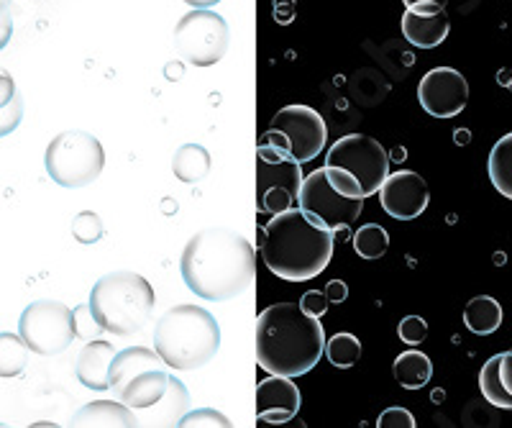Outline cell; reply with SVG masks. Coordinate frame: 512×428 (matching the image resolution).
I'll return each mask as SVG.
<instances>
[{
  "instance_id": "obj_1",
  "label": "cell",
  "mask_w": 512,
  "mask_h": 428,
  "mask_svg": "<svg viewBox=\"0 0 512 428\" xmlns=\"http://www.w3.org/2000/svg\"><path fill=\"white\" fill-rule=\"evenodd\" d=\"M180 275L190 293L210 303H223L249 290L256 275V252L251 241L233 229H203L187 239Z\"/></svg>"
},
{
  "instance_id": "obj_2",
  "label": "cell",
  "mask_w": 512,
  "mask_h": 428,
  "mask_svg": "<svg viewBox=\"0 0 512 428\" xmlns=\"http://www.w3.org/2000/svg\"><path fill=\"white\" fill-rule=\"evenodd\" d=\"M326 354V329L300 303H274L256 321V362L269 375H308Z\"/></svg>"
},
{
  "instance_id": "obj_3",
  "label": "cell",
  "mask_w": 512,
  "mask_h": 428,
  "mask_svg": "<svg viewBox=\"0 0 512 428\" xmlns=\"http://www.w3.org/2000/svg\"><path fill=\"white\" fill-rule=\"evenodd\" d=\"M262 259L272 275L305 282L326 270L333 257V231L313 221L303 208L272 216L264 226Z\"/></svg>"
},
{
  "instance_id": "obj_4",
  "label": "cell",
  "mask_w": 512,
  "mask_h": 428,
  "mask_svg": "<svg viewBox=\"0 0 512 428\" xmlns=\"http://www.w3.org/2000/svg\"><path fill=\"white\" fill-rule=\"evenodd\" d=\"M221 323L203 305L182 303L169 308L154 326V352L169 370H200L221 349Z\"/></svg>"
},
{
  "instance_id": "obj_5",
  "label": "cell",
  "mask_w": 512,
  "mask_h": 428,
  "mask_svg": "<svg viewBox=\"0 0 512 428\" xmlns=\"http://www.w3.org/2000/svg\"><path fill=\"white\" fill-rule=\"evenodd\" d=\"M157 293L152 282L131 270L108 272L90 290L88 313L100 331L113 336H134L152 321Z\"/></svg>"
},
{
  "instance_id": "obj_6",
  "label": "cell",
  "mask_w": 512,
  "mask_h": 428,
  "mask_svg": "<svg viewBox=\"0 0 512 428\" xmlns=\"http://www.w3.org/2000/svg\"><path fill=\"white\" fill-rule=\"evenodd\" d=\"M44 167L52 182L64 190L88 188L103 175L105 149L90 131L70 129L54 136L44 154Z\"/></svg>"
},
{
  "instance_id": "obj_7",
  "label": "cell",
  "mask_w": 512,
  "mask_h": 428,
  "mask_svg": "<svg viewBox=\"0 0 512 428\" xmlns=\"http://www.w3.org/2000/svg\"><path fill=\"white\" fill-rule=\"evenodd\" d=\"M18 336L26 341L31 354L59 357L77 336V311L59 300H34L18 318Z\"/></svg>"
},
{
  "instance_id": "obj_8",
  "label": "cell",
  "mask_w": 512,
  "mask_h": 428,
  "mask_svg": "<svg viewBox=\"0 0 512 428\" xmlns=\"http://www.w3.org/2000/svg\"><path fill=\"white\" fill-rule=\"evenodd\" d=\"M231 44V29L226 18L213 8H192L175 26V49L187 65L213 67L218 65Z\"/></svg>"
},
{
  "instance_id": "obj_9",
  "label": "cell",
  "mask_w": 512,
  "mask_h": 428,
  "mask_svg": "<svg viewBox=\"0 0 512 428\" xmlns=\"http://www.w3.org/2000/svg\"><path fill=\"white\" fill-rule=\"evenodd\" d=\"M303 172L295 159L269 144H256V208L269 216L297 206Z\"/></svg>"
},
{
  "instance_id": "obj_10",
  "label": "cell",
  "mask_w": 512,
  "mask_h": 428,
  "mask_svg": "<svg viewBox=\"0 0 512 428\" xmlns=\"http://www.w3.org/2000/svg\"><path fill=\"white\" fill-rule=\"evenodd\" d=\"M326 167H344L359 180L364 198L379 193L390 175V154L367 134H349L328 149Z\"/></svg>"
},
{
  "instance_id": "obj_11",
  "label": "cell",
  "mask_w": 512,
  "mask_h": 428,
  "mask_svg": "<svg viewBox=\"0 0 512 428\" xmlns=\"http://www.w3.org/2000/svg\"><path fill=\"white\" fill-rule=\"evenodd\" d=\"M297 206L303 208L313 221L323 223L326 229H346L364 211V198H346L338 193L326 177V167L315 170L300 185Z\"/></svg>"
},
{
  "instance_id": "obj_12",
  "label": "cell",
  "mask_w": 512,
  "mask_h": 428,
  "mask_svg": "<svg viewBox=\"0 0 512 428\" xmlns=\"http://www.w3.org/2000/svg\"><path fill=\"white\" fill-rule=\"evenodd\" d=\"M272 131H280L287 141V157L295 159L297 165L313 162L328 141V126L326 118L320 116L315 108L295 103V106H285L282 111L274 113Z\"/></svg>"
},
{
  "instance_id": "obj_13",
  "label": "cell",
  "mask_w": 512,
  "mask_h": 428,
  "mask_svg": "<svg viewBox=\"0 0 512 428\" xmlns=\"http://www.w3.org/2000/svg\"><path fill=\"white\" fill-rule=\"evenodd\" d=\"M423 111L433 118H454L469 103V83L454 67H433L418 85Z\"/></svg>"
},
{
  "instance_id": "obj_14",
  "label": "cell",
  "mask_w": 512,
  "mask_h": 428,
  "mask_svg": "<svg viewBox=\"0 0 512 428\" xmlns=\"http://www.w3.org/2000/svg\"><path fill=\"white\" fill-rule=\"evenodd\" d=\"M379 203L387 216L397 218V221H413L431 203V190L418 172L402 170L387 175L384 185L379 188Z\"/></svg>"
},
{
  "instance_id": "obj_15",
  "label": "cell",
  "mask_w": 512,
  "mask_h": 428,
  "mask_svg": "<svg viewBox=\"0 0 512 428\" xmlns=\"http://www.w3.org/2000/svg\"><path fill=\"white\" fill-rule=\"evenodd\" d=\"M303 395L292 377L269 375L256 385V418L262 423H287L300 413Z\"/></svg>"
},
{
  "instance_id": "obj_16",
  "label": "cell",
  "mask_w": 512,
  "mask_h": 428,
  "mask_svg": "<svg viewBox=\"0 0 512 428\" xmlns=\"http://www.w3.org/2000/svg\"><path fill=\"white\" fill-rule=\"evenodd\" d=\"M116 352L118 349H113L111 341L103 339L88 341V344L82 346L80 357L75 362V375L80 385L95 390V393L111 390V362Z\"/></svg>"
},
{
  "instance_id": "obj_17",
  "label": "cell",
  "mask_w": 512,
  "mask_h": 428,
  "mask_svg": "<svg viewBox=\"0 0 512 428\" xmlns=\"http://www.w3.org/2000/svg\"><path fill=\"white\" fill-rule=\"evenodd\" d=\"M169 385V372H164V367H152V370L139 372L136 377L126 382L123 387L116 390V398L121 403H126L131 411H149L159 400L164 398Z\"/></svg>"
},
{
  "instance_id": "obj_18",
  "label": "cell",
  "mask_w": 512,
  "mask_h": 428,
  "mask_svg": "<svg viewBox=\"0 0 512 428\" xmlns=\"http://www.w3.org/2000/svg\"><path fill=\"white\" fill-rule=\"evenodd\" d=\"M448 31H451V21H448L446 11L418 13L408 8L405 16H402V36H405L415 49L438 47V44L446 42Z\"/></svg>"
},
{
  "instance_id": "obj_19",
  "label": "cell",
  "mask_w": 512,
  "mask_h": 428,
  "mask_svg": "<svg viewBox=\"0 0 512 428\" xmlns=\"http://www.w3.org/2000/svg\"><path fill=\"white\" fill-rule=\"evenodd\" d=\"M72 426H103V428H131L139 426V418L121 400H93V403L82 405L80 411L72 416Z\"/></svg>"
},
{
  "instance_id": "obj_20",
  "label": "cell",
  "mask_w": 512,
  "mask_h": 428,
  "mask_svg": "<svg viewBox=\"0 0 512 428\" xmlns=\"http://www.w3.org/2000/svg\"><path fill=\"white\" fill-rule=\"evenodd\" d=\"M152 367H164L162 357L154 349H146V346H126V349H118L111 362V390L116 393L118 387L126 385L131 377H136L144 370H152Z\"/></svg>"
},
{
  "instance_id": "obj_21",
  "label": "cell",
  "mask_w": 512,
  "mask_h": 428,
  "mask_svg": "<svg viewBox=\"0 0 512 428\" xmlns=\"http://www.w3.org/2000/svg\"><path fill=\"white\" fill-rule=\"evenodd\" d=\"M152 411V418H146L144 423H149V426H180L182 416H185L187 411H190V395H187V387L185 382L180 380V377L169 375V385H167V393H164V398L159 400L154 408H149Z\"/></svg>"
},
{
  "instance_id": "obj_22",
  "label": "cell",
  "mask_w": 512,
  "mask_h": 428,
  "mask_svg": "<svg viewBox=\"0 0 512 428\" xmlns=\"http://www.w3.org/2000/svg\"><path fill=\"white\" fill-rule=\"evenodd\" d=\"M213 167V157L203 144H182L172 157V172L185 185H195V182L205 180Z\"/></svg>"
},
{
  "instance_id": "obj_23",
  "label": "cell",
  "mask_w": 512,
  "mask_h": 428,
  "mask_svg": "<svg viewBox=\"0 0 512 428\" xmlns=\"http://www.w3.org/2000/svg\"><path fill=\"white\" fill-rule=\"evenodd\" d=\"M502 318H505L502 305L497 303L492 295H477V298L469 300L464 308L466 329L477 336L495 334V331L502 326Z\"/></svg>"
},
{
  "instance_id": "obj_24",
  "label": "cell",
  "mask_w": 512,
  "mask_h": 428,
  "mask_svg": "<svg viewBox=\"0 0 512 428\" xmlns=\"http://www.w3.org/2000/svg\"><path fill=\"white\" fill-rule=\"evenodd\" d=\"M392 372H395V380L408 390H420L431 382L433 377V362L428 359V354L418 352V349H410V352H402L400 357L392 364Z\"/></svg>"
},
{
  "instance_id": "obj_25",
  "label": "cell",
  "mask_w": 512,
  "mask_h": 428,
  "mask_svg": "<svg viewBox=\"0 0 512 428\" xmlns=\"http://www.w3.org/2000/svg\"><path fill=\"white\" fill-rule=\"evenodd\" d=\"M489 180L495 185L502 198L512 200V131L497 139V144L489 152Z\"/></svg>"
},
{
  "instance_id": "obj_26",
  "label": "cell",
  "mask_w": 512,
  "mask_h": 428,
  "mask_svg": "<svg viewBox=\"0 0 512 428\" xmlns=\"http://www.w3.org/2000/svg\"><path fill=\"white\" fill-rule=\"evenodd\" d=\"M29 346L18 334L11 331H0V377L11 380V377L24 375L29 367Z\"/></svg>"
},
{
  "instance_id": "obj_27",
  "label": "cell",
  "mask_w": 512,
  "mask_h": 428,
  "mask_svg": "<svg viewBox=\"0 0 512 428\" xmlns=\"http://www.w3.org/2000/svg\"><path fill=\"white\" fill-rule=\"evenodd\" d=\"M479 390H482L487 403L502 408V411H512V395L507 393L505 382L500 377V354L484 362L482 372H479Z\"/></svg>"
},
{
  "instance_id": "obj_28",
  "label": "cell",
  "mask_w": 512,
  "mask_h": 428,
  "mask_svg": "<svg viewBox=\"0 0 512 428\" xmlns=\"http://www.w3.org/2000/svg\"><path fill=\"white\" fill-rule=\"evenodd\" d=\"M390 249V234L379 223H364L354 234V252L361 259H379Z\"/></svg>"
},
{
  "instance_id": "obj_29",
  "label": "cell",
  "mask_w": 512,
  "mask_h": 428,
  "mask_svg": "<svg viewBox=\"0 0 512 428\" xmlns=\"http://www.w3.org/2000/svg\"><path fill=\"white\" fill-rule=\"evenodd\" d=\"M326 357L338 370H351L361 359V341L354 334H336L326 341Z\"/></svg>"
},
{
  "instance_id": "obj_30",
  "label": "cell",
  "mask_w": 512,
  "mask_h": 428,
  "mask_svg": "<svg viewBox=\"0 0 512 428\" xmlns=\"http://www.w3.org/2000/svg\"><path fill=\"white\" fill-rule=\"evenodd\" d=\"M105 229H103V221H100L98 213L93 211H82L72 218V236H75L80 244L90 247V244H98L103 239Z\"/></svg>"
},
{
  "instance_id": "obj_31",
  "label": "cell",
  "mask_w": 512,
  "mask_h": 428,
  "mask_svg": "<svg viewBox=\"0 0 512 428\" xmlns=\"http://www.w3.org/2000/svg\"><path fill=\"white\" fill-rule=\"evenodd\" d=\"M180 426H205V428H228L231 426V418L223 416L216 408H195V411H187L182 416Z\"/></svg>"
},
{
  "instance_id": "obj_32",
  "label": "cell",
  "mask_w": 512,
  "mask_h": 428,
  "mask_svg": "<svg viewBox=\"0 0 512 428\" xmlns=\"http://www.w3.org/2000/svg\"><path fill=\"white\" fill-rule=\"evenodd\" d=\"M326 177L333 188L341 195H346V198H364L359 180L349 170H344V167H326Z\"/></svg>"
},
{
  "instance_id": "obj_33",
  "label": "cell",
  "mask_w": 512,
  "mask_h": 428,
  "mask_svg": "<svg viewBox=\"0 0 512 428\" xmlns=\"http://www.w3.org/2000/svg\"><path fill=\"white\" fill-rule=\"evenodd\" d=\"M397 336L408 346L423 344L425 336H428V323L420 316H405L400 321V326H397Z\"/></svg>"
},
{
  "instance_id": "obj_34",
  "label": "cell",
  "mask_w": 512,
  "mask_h": 428,
  "mask_svg": "<svg viewBox=\"0 0 512 428\" xmlns=\"http://www.w3.org/2000/svg\"><path fill=\"white\" fill-rule=\"evenodd\" d=\"M24 98L21 95H16L13 98V103H8L6 108H0V139L8 134H13V131L21 126V121H24Z\"/></svg>"
},
{
  "instance_id": "obj_35",
  "label": "cell",
  "mask_w": 512,
  "mask_h": 428,
  "mask_svg": "<svg viewBox=\"0 0 512 428\" xmlns=\"http://www.w3.org/2000/svg\"><path fill=\"white\" fill-rule=\"evenodd\" d=\"M379 428H415V416L408 408H387L382 416L377 418Z\"/></svg>"
},
{
  "instance_id": "obj_36",
  "label": "cell",
  "mask_w": 512,
  "mask_h": 428,
  "mask_svg": "<svg viewBox=\"0 0 512 428\" xmlns=\"http://www.w3.org/2000/svg\"><path fill=\"white\" fill-rule=\"evenodd\" d=\"M328 305H331V300L326 298V293H323V290H308V293L300 298V308L315 318L326 316Z\"/></svg>"
},
{
  "instance_id": "obj_37",
  "label": "cell",
  "mask_w": 512,
  "mask_h": 428,
  "mask_svg": "<svg viewBox=\"0 0 512 428\" xmlns=\"http://www.w3.org/2000/svg\"><path fill=\"white\" fill-rule=\"evenodd\" d=\"M16 95H18L16 80H13L11 72L0 67V108H6L8 103H13Z\"/></svg>"
},
{
  "instance_id": "obj_38",
  "label": "cell",
  "mask_w": 512,
  "mask_h": 428,
  "mask_svg": "<svg viewBox=\"0 0 512 428\" xmlns=\"http://www.w3.org/2000/svg\"><path fill=\"white\" fill-rule=\"evenodd\" d=\"M410 11H418V13H438L446 8L448 0H402Z\"/></svg>"
},
{
  "instance_id": "obj_39",
  "label": "cell",
  "mask_w": 512,
  "mask_h": 428,
  "mask_svg": "<svg viewBox=\"0 0 512 428\" xmlns=\"http://www.w3.org/2000/svg\"><path fill=\"white\" fill-rule=\"evenodd\" d=\"M323 293H326V298L331 300V303H344L346 298H349V285H346L344 280H331L323 288Z\"/></svg>"
},
{
  "instance_id": "obj_40",
  "label": "cell",
  "mask_w": 512,
  "mask_h": 428,
  "mask_svg": "<svg viewBox=\"0 0 512 428\" xmlns=\"http://www.w3.org/2000/svg\"><path fill=\"white\" fill-rule=\"evenodd\" d=\"M295 16V3L292 0H274V18H277V24L287 26Z\"/></svg>"
},
{
  "instance_id": "obj_41",
  "label": "cell",
  "mask_w": 512,
  "mask_h": 428,
  "mask_svg": "<svg viewBox=\"0 0 512 428\" xmlns=\"http://www.w3.org/2000/svg\"><path fill=\"white\" fill-rule=\"evenodd\" d=\"M11 36H13V16L11 11H8L0 16V52L11 44Z\"/></svg>"
},
{
  "instance_id": "obj_42",
  "label": "cell",
  "mask_w": 512,
  "mask_h": 428,
  "mask_svg": "<svg viewBox=\"0 0 512 428\" xmlns=\"http://www.w3.org/2000/svg\"><path fill=\"white\" fill-rule=\"evenodd\" d=\"M500 377L502 382H505L507 393L512 395V349L510 352L500 354Z\"/></svg>"
},
{
  "instance_id": "obj_43",
  "label": "cell",
  "mask_w": 512,
  "mask_h": 428,
  "mask_svg": "<svg viewBox=\"0 0 512 428\" xmlns=\"http://www.w3.org/2000/svg\"><path fill=\"white\" fill-rule=\"evenodd\" d=\"M182 3H187L190 8H213L218 6L221 0H182Z\"/></svg>"
},
{
  "instance_id": "obj_44",
  "label": "cell",
  "mask_w": 512,
  "mask_h": 428,
  "mask_svg": "<svg viewBox=\"0 0 512 428\" xmlns=\"http://www.w3.org/2000/svg\"><path fill=\"white\" fill-rule=\"evenodd\" d=\"M11 11V6H8V3H3V0H0V16H3V13H8Z\"/></svg>"
},
{
  "instance_id": "obj_45",
  "label": "cell",
  "mask_w": 512,
  "mask_h": 428,
  "mask_svg": "<svg viewBox=\"0 0 512 428\" xmlns=\"http://www.w3.org/2000/svg\"><path fill=\"white\" fill-rule=\"evenodd\" d=\"M3 3H8V6H11V3H13V0H3Z\"/></svg>"
}]
</instances>
